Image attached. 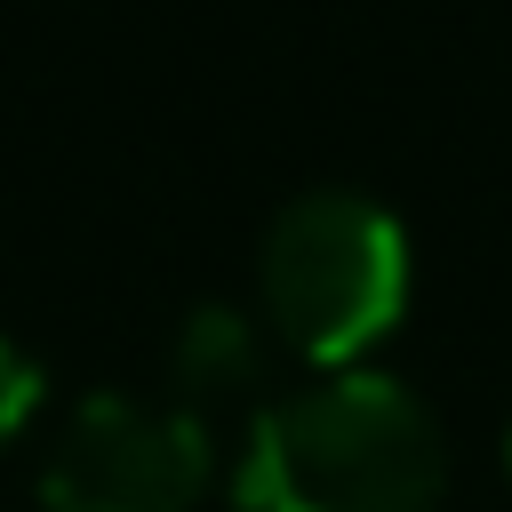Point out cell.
<instances>
[{
  "instance_id": "277c9868",
  "label": "cell",
  "mask_w": 512,
  "mask_h": 512,
  "mask_svg": "<svg viewBox=\"0 0 512 512\" xmlns=\"http://www.w3.org/2000/svg\"><path fill=\"white\" fill-rule=\"evenodd\" d=\"M168 376H176V400H184V408L256 384V376H264V336H256V320L232 312V304L184 312V328H176V344H168Z\"/></svg>"
},
{
  "instance_id": "8992f818",
  "label": "cell",
  "mask_w": 512,
  "mask_h": 512,
  "mask_svg": "<svg viewBox=\"0 0 512 512\" xmlns=\"http://www.w3.org/2000/svg\"><path fill=\"white\" fill-rule=\"evenodd\" d=\"M504 464H512V432H504Z\"/></svg>"
},
{
  "instance_id": "7a4b0ae2",
  "label": "cell",
  "mask_w": 512,
  "mask_h": 512,
  "mask_svg": "<svg viewBox=\"0 0 512 512\" xmlns=\"http://www.w3.org/2000/svg\"><path fill=\"white\" fill-rule=\"evenodd\" d=\"M408 232L368 192H304L272 216L256 296L304 368H360L408 312Z\"/></svg>"
},
{
  "instance_id": "5b68a950",
  "label": "cell",
  "mask_w": 512,
  "mask_h": 512,
  "mask_svg": "<svg viewBox=\"0 0 512 512\" xmlns=\"http://www.w3.org/2000/svg\"><path fill=\"white\" fill-rule=\"evenodd\" d=\"M32 408H40V360L0 336V448L32 424Z\"/></svg>"
},
{
  "instance_id": "3957f363",
  "label": "cell",
  "mask_w": 512,
  "mask_h": 512,
  "mask_svg": "<svg viewBox=\"0 0 512 512\" xmlns=\"http://www.w3.org/2000/svg\"><path fill=\"white\" fill-rule=\"evenodd\" d=\"M216 480L200 408L96 392L40 456V512H192Z\"/></svg>"
},
{
  "instance_id": "6da1fadb",
  "label": "cell",
  "mask_w": 512,
  "mask_h": 512,
  "mask_svg": "<svg viewBox=\"0 0 512 512\" xmlns=\"http://www.w3.org/2000/svg\"><path fill=\"white\" fill-rule=\"evenodd\" d=\"M440 488L448 448L432 408L376 368H328L272 400L232 464L240 512H440Z\"/></svg>"
}]
</instances>
